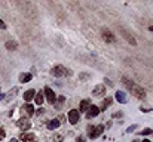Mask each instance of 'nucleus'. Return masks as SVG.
I'll return each mask as SVG.
<instances>
[{"instance_id":"1","label":"nucleus","mask_w":153,"mask_h":142,"mask_svg":"<svg viewBox=\"0 0 153 142\" xmlns=\"http://www.w3.org/2000/svg\"><path fill=\"white\" fill-rule=\"evenodd\" d=\"M122 82H123V84H125L126 87H128V90H129V92H131L135 98H138V99H146V92H144L138 84H135V83L132 82V80L123 77V78H122Z\"/></svg>"},{"instance_id":"2","label":"nucleus","mask_w":153,"mask_h":142,"mask_svg":"<svg viewBox=\"0 0 153 142\" xmlns=\"http://www.w3.org/2000/svg\"><path fill=\"white\" fill-rule=\"evenodd\" d=\"M103 130H104L103 124H100V126H88V136L91 139H95L103 133Z\"/></svg>"},{"instance_id":"3","label":"nucleus","mask_w":153,"mask_h":142,"mask_svg":"<svg viewBox=\"0 0 153 142\" xmlns=\"http://www.w3.org/2000/svg\"><path fill=\"white\" fill-rule=\"evenodd\" d=\"M69 70H65L63 65H55L52 70H51V74L52 76H55V77H61V76H67L69 73H67ZM70 76V74H69Z\"/></svg>"},{"instance_id":"4","label":"nucleus","mask_w":153,"mask_h":142,"mask_svg":"<svg viewBox=\"0 0 153 142\" xmlns=\"http://www.w3.org/2000/svg\"><path fill=\"white\" fill-rule=\"evenodd\" d=\"M16 124H18V127H20L21 130H28V129L31 127V121H30V119H25V117L20 119L18 121H16Z\"/></svg>"},{"instance_id":"5","label":"nucleus","mask_w":153,"mask_h":142,"mask_svg":"<svg viewBox=\"0 0 153 142\" xmlns=\"http://www.w3.org/2000/svg\"><path fill=\"white\" fill-rule=\"evenodd\" d=\"M45 96H46V101L49 104H57V96L51 87H45Z\"/></svg>"},{"instance_id":"6","label":"nucleus","mask_w":153,"mask_h":142,"mask_svg":"<svg viewBox=\"0 0 153 142\" xmlns=\"http://www.w3.org/2000/svg\"><path fill=\"white\" fill-rule=\"evenodd\" d=\"M79 119H80L79 111H78V110H70V113H69V121H70L71 124H76V123L79 121Z\"/></svg>"},{"instance_id":"7","label":"nucleus","mask_w":153,"mask_h":142,"mask_svg":"<svg viewBox=\"0 0 153 142\" xmlns=\"http://www.w3.org/2000/svg\"><path fill=\"white\" fill-rule=\"evenodd\" d=\"M104 93H106V87H104V84H97V86L94 87V90H92V95L97 96V98L103 96Z\"/></svg>"},{"instance_id":"8","label":"nucleus","mask_w":153,"mask_h":142,"mask_svg":"<svg viewBox=\"0 0 153 142\" xmlns=\"http://www.w3.org/2000/svg\"><path fill=\"white\" fill-rule=\"evenodd\" d=\"M98 114H100V108H98V107L91 105L89 110L86 111V117H88V119H92V117H97Z\"/></svg>"},{"instance_id":"9","label":"nucleus","mask_w":153,"mask_h":142,"mask_svg":"<svg viewBox=\"0 0 153 142\" xmlns=\"http://www.w3.org/2000/svg\"><path fill=\"white\" fill-rule=\"evenodd\" d=\"M20 139L22 142H36V136L33 135V133H22L20 136Z\"/></svg>"},{"instance_id":"10","label":"nucleus","mask_w":153,"mask_h":142,"mask_svg":"<svg viewBox=\"0 0 153 142\" xmlns=\"http://www.w3.org/2000/svg\"><path fill=\"white\" fill-rule=\"evenodd\" d=\"M115 98H116V101L121 102V104H125V102H126V95H125L122 90H117L116 95H115Z\"/></svg>"},{"instance_id":"11","label":"nucleus","mask_w":153,"mask_h":142,"mask_svg":"<svg viewBox=\"0 0 153 142\" xmlns=\"http://www.w3.org/2000/svg\"><path fill=\"white\" fill-rule=\"evenodd\" d=\"M103 37H104V40L106 42H109V43H112V42H115V37H113V34L110 33L107 28H104L103 30Z\"/></svg>"},{"instance_id":"12","label":"nucleus","mask_w":153,"mask_h":142,"mask_svg":"<svg viewBox=\"0 0 153 142\" xmlns=\"http://www.w3.org/2000/svg\"><path fill=\"white\" fill-rule=\"evenodd\" d=\"M34 96H36V92L33 90V89H28V90L24 93V101H27V102H28V101H31Z\"/></svg>"},{"instance_id":"13","label":"nucleus","mask_w":153,"mask_h":142,"mask_svg":"<svg viewBox=\"0 0 153 142\" xmlns=\"http://www.w3.org/2000/svg\"><path fill=\"white\" fill-rule=\"evenodd\" d=\"M89 107H91V101L89 99H83L79 105V110L80 111H88L89 110Z\"/></svg>"},{"instance_id":"14","label":"nucleus","mask_w":153,"mask_h":142,"mask_svg":"<svg viewBox=\"0 0 153 142\" xmlns=\"http://www.w3.org/2000/svg\"><path fill=\"white\" fill-rule=\"evenodd\" d=\"M31 74L30 73H22L21 76H20V83H28L30 80H31Z\"/></svg>"},{"instance_id":"15","label":"nucleus","mask_w":153,"mask_h":142,"mask_svg":"<svg viewBox=\"0 0 153 142\" xmlns=\"http://www.w3.org/2000/svg\"><path fill=\"white\" fill-rule=\"evenodd\" d=\"M22 111H25V113L30 115V117L34 114V108H33V105H30V104H24V105H22Z\"/></svg>"},{"instance_id":"16","label":"nucleus","mask_w":153,"mask_h":142,"mask_svg":"<svg viewBox=\"0 0 153 142\" xmlns=\"http://www.w3.org/2000/svg\"><path fill=\"white\" fill-rule=\"evenodd\" d=\"M43 90H40L39 93H36V96H34V101H36V104L37 105H42V104H43Z\"/></svg>"},{"instance_id":"17","label":"nucleus","mask_w":153,"mask_h":142,"mask_svg":"<svg viewBox=\"0 0 153 142\" xmlns=\"http://www.w3.org/2000/svg\"><path fill=\"white\" fill-rule=\"evenodd\" d=\"M112 98H106V99L103 101V104H101V108L100 110H103V111H106L107 108H109V107H110V104H112Z\"/></svg>"},{"instance_id":"18","label":"nucleus","mask_w":153,"mask_h":142,"mask_svg":"<svg viewBox=\"0 0 153 142\" xmlns=\"http://www.w3.org/2000/svg\"><path fill=\"white\" fill-rule=\"evenodd\" d=\"M58 126H59V120H57V119H55V120H51V121L48 123V129H49V130H54V129H57Z\"/></svg>"},{"instance_id":"19","label":"nucleus","mask_w":153,"mask_h":142,"mask_svg":"<svg viewBox=\"0 0 153 142\" xmlns=\"http://www.w3.org/2000/svg\"><path fill=\"white\" fill-rule=\"evenodd\" d=\"M121 31L123 33V37H125L126 40H128V42H129L131 44H135V40H134V39L131 37V34H129V33H125V30H121Z\"/></svg>"},{"instance_id":"20","label":"nucleus","mask_w":153,"mask_h":142,"mask_svg":"<svg viewBox=\"0 0 153 142\" xmlns=\"http://www.w3.org/2000/svg\"><path fill=\"white\" fill-rule=\"evenodd\" d=\"M16 92H18V89H16V87H13V89H12V90H11L9 93H7V95H5V98H6L7 101H9V99H12V98L15 96V93H16Z\"/></svg>"},{"instance_id":"21","label":"nucleus","mask_w":153,"mask_h":142,"mask_svg":"<svg viewBox=\"0 0 153 142\" xmlns=\"http://www.w3.org/2000/svg\"><path fill=\"white\" fill-rule=\"evenodd\" d=\"M6 48L11 49V50H15L16 49V43L15 42H6Z\"/></svg>"},{"instance_id":"22","label":"nucleus","mask_w":153,"mask_h":142,"mask_svg":"<svg viewBox=\"0 0 153 142\" xmlns=\"http://www.w3.org/2000/svg\"><path fill=\"white\" fill-rule=\"evenodd\" d=\"M135 129H137V124H132V126H129L128 129H126V133H132Z\"/></svg>"},{"instance_id":"23","label":"nucleus","mask_w":153,"mask_h":142,"mask_svg":"<svg viewBox=\"0 0 153 142\" xmlns=\"http://www.w3.org/2000/svg\"><path fill=\"white\" fill-rule=\"evenodd\" d=\"M63 102H64V98L61 96V98H59V99H58V104H57L55 107H57V108H61V104H63Z\"/></svg>"},{"instance_id":"24","label":"nucleus","mask_w":153,"mask_h":142,"mask_svg":"<svg viewBox=\"0 0 153 142\" xmlns=\"http://www.w3.org/2000/svg\"><path fill=\"white\" fill-rule=\"evenodd\" d=\"M5 136H6V132H5V129L0 127V139H3Z\"/></svg>"},{"instance_id":"25","label":"nucleus","mask_w":153,"mask_h":142,"mask_svg":"<svg viewBox=\"0 0 153 142\" xmlns=\"http://www.w3.org/2000/svg\"><path fill=\"white\" fill-rule=\"evenodd\" d=\"M152 132H153L152 129H144V130L141 132V135H149V133H152Z\"/></svg>"},{"instance_id":"26","label":"nucleus","mask_w":153,"mask_h":142,"mask_svg":"<svg viewBox=\"0 0 153 142\" xmlns=\"http://www.w3.org/2000/svg\"><path fill=\"white\" fill-rule=\"evenodd\" d=\"M0 28H2V30H6V28H7V27H6V24H5L2 19H0Z\"/></svg>"},{"instance_id":"27","label":"nucleus","mask_w":153,"mask_h":142,"mask_svg":"<svg viewBox=\"0 0 153 142\" xmlns=\"http://www.w3.org/2000/svg\"><path fill=\"white\" fill-rule=\"evenodd\" d=\"M76 142H85V138H83V136H79L78 139H76Z\"/></svg>"},{"instance_id":"28","label":"nucleus","mask_w":153,"mask_h":142,"mask_svg":"<svg viewBox=\"0 0 153 142\" xmlns=\"http://www.w3.org/2000/svg\"><path fill=\"white\" fill-rule=\"evenodd\" d=\"M122 115H123L122 113H116V114H113V117H122Z\"/></svg>"},{"instance_id":"29","label":"nucleus","mask_w":153,"mask_h":142,"mask_svg":"<svg viewBox=\"0 0 153 142\" xmlns=\"http://www.w3.org/2000/svg\"><path fill=\"white\" fill-rule=\"evenodd\" d=\"M106 83H107L109 86H113V83H110V80H109V78H106Z\"/></svg>"},{"instance_id":"30","label":"nucleus","mask_w":153,"mask_h":142,"mask_svg":"<svg viewBox=\"0 0 153 142\" xmlns=\"http://www.w3.org/2000/svg\"><path fill=\"white\" fill-rule=\"evenodd\" d=\"M9 142H20V141H18V139H11Z\"/></svg>"},{"instance_id":"31","label":"nucleus","mask_w":153,"mask_h":142,"mask_svg":"<svg viewBox=\"0 0 153 142\" xmlns=\"http://www.w3.org/2000/svg\"><path fill=\"white\" fill-rule=\"evenodd\" d=\"M143 142H150V141H147V139H144V141H143Z\"/></svg>"},{"instance_id":"32","label":"nucleus","mask_w":153,"mask_h":142,"mask_svg":"<svg viewBox=\"0 0 153 142\" xmlns=\"http://www.w3.org/2000/svg\"><path fill=\"white\" fill-rule=\"evenodd\" d=\"M150 31H153V27H150Z\"/></svg>"},{"instance_id":"33","label":"nucleus","mask_w":153,"mask_h":142,"mask_svg":"<svg viewBox=\"0 0 153 142\" xmlns=\"http://www.w3.org/2000/svg\"><path fill=\"white\" fill-rule=\"evenodd\" d=\"M134 142H137V141H134Z\"/></svg>"}]
</instances>
